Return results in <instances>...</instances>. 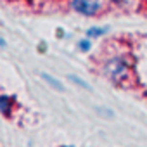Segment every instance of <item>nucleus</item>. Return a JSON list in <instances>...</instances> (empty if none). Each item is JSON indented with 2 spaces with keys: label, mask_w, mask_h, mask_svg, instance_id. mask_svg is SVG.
<instances>
[{
  "label": "nucleus",
  "mask_w": 147,
  "mask_h": 147,
  "mask_svg": "<svg viewBox=\"0 0 147 147\" xmlns=\"http://www.w3.org/2000/svg\"><path fill=\"white\" fill-rule=\"evenodd\" d=\"M16 102H18V97H16V95L0 94V114L5 116V118H11V116H12V111H14Z\"/></svg>",
  "instance_id": "obj_3"
},
{
  "label": "nucleus",
  "mask_w": 147,
  "mask_h": 147,
  "mask_svg": "<svg viewBox=\"0 0 147 147\" xmlns=\"http://www.w3.org/2000/svg\"><path fill=\"white\" fill-rule=\"evenodd\" d=\"M109 2H113L114 5H118V7H121V9H125V11H130V9H135V7H131V4L133 5H137L138 2L137 0H109Z\"/></svg>",
  "instance_id": "obj_8"
},
{
  "label": "nucleus",
  "mask_w": 147,
  "mask_h": 147,
  "mask_svg": "<svg viewBox=\"0 0 147 147\" xmlns=\"http://www.w3.org/2000/svg\"><path fill=\"white\" fill-rule=\"evenodd\" d=\"M45 50H47V45H45V42H42V43L38 45V52H42V54H45Z\"/></svg>",
  "instance_id": "obj_10"
},
{
  "label": "nucleus",
  "mask_w": 147,
  "mask_h": 147,
  "mask_svg": "<svg viewBox=\"0 0 147 147\" xmlns=\"http://www.w3.org/2000/svg\"><path fill=\"white\" fill-rule=\"evenodd\" d=\"M107 33H109V28H107V26H92V28H88V30L85 31V36L95 40V38H100V36H104V35H107Z\"/></svg>",
  "instance_id": "obj_4"
},
{
  "label": "nucleus",
  "mask_w": 147,
  "mask_h": 147,
  "mask_svg": "<svg viewBox=\"0 0 147 147\" xmlns=\"http://www.w3.org/2000/svg\"><path fill=\"white\" fill-rule=\"evenodd\" d=\"M42 80H45V83L49 85V87H52L54 90H57V92H64V85L55 78V76H52V75H49V73H42Z\"/></svg>",
  "instance_id": "obj_5"
},
{
  "label": "nucleus",
  "mask_w": 147,
  "mask_h": 147,
  "mask_svg": "<svg viewBox=\"0 0 147 147\" xmlns=\"http://www.w3.org/2000/svg\"><path fill=\"white\" fill-rule=\"evenodd\" d=\"M97 114H100L104 118H113L114 116V113L111 109H107V107H97Z\"/></svg>",
  "instance_id": "obj_9"
},
{
  "label": "nucleus",
  "mask_w": 147,
  "mask_h": 147,
  "mask_svg": "<svg viewBox=\"0 0 147 147\" xmlns=\"http://www.w3.org/2000/svg\"><path fill=\"white\" fill-rule=\"evenodd\" d=\"M0 47H7V42H5L2 36H0Z\"/></svg>",
  "instance_id": "obj_12"
},
{
  "label": "nucleus",
  "mask_w": 147,
  "mask_h": 147,
  "mask_svg": "<svg viewBox=\"0 0 147 147\" xmlns=\"http://www.w3.org/2000/svg\"><path fill=\"white\" fill-rule=\"evenodd\" d=\"M57 36H59V38H62V36H66V31L59 28V30H57Z\"/></svg>",
  "instance_id": "obj_11"
},
{
  "label": "nucleus",
  "mask_w": 147,
  "mask_h": 147,
  "mask_svg": "<svg viewBox=\"0 0 147 147\" xmlns=\"http://www.w3.org/2000/svg\"><path fill=\"white\" fill-rule=\"evenodd\" d=\"M61 147H75V145H61Z\"/></svg>",
  "instance_id": "obj_13"
},
{
  "label": "nucleus",
  "mask_w": 147,
  "mask_h": 147,
  "mask_svg": "<svg viewBox=\"0 0 147 147\" xmlns=\"http://www.w3.org/2000/svg\"><path fill=\"white\" fill-rule=\"evenodd\" d=\"M133 67H135V62L130 59L128 54H116V55H109L102 62L100 71L111 83L126 87L128 82H131Z\"/></svg>",
  "instance_id": "obj_1"
},
{
  "label": "nucleus",
  "mask_w": 147,
  "mask_h": 147,
  "mask_svg": "<svg viewBox=\"0 0 147 147\" xmlns=\"http://www.w3.org/2000/svg\"><path fill=\"white\" fill-rule=\"evenodd\" d=\"M69 9L83 18H97L106 12L107 0H69Z\"/></svg>",
  "instance_id": "obj_2"
},
{
  "label": "nucleus",
  "mask_w": 147,
  "mask_h": 147,
  "mask_svg": "<svg viewBox=\"0 0 147 147\" xmlns=\"http://www.w3.org/2000/svg\"><path fill=\"white\" fill-rule=\"evenodd\" d=\"M76 47H78V50H80V52H83V54H87V52H90V50H92V38H88V36H85V38H82V40H78V43H76Z\"/></svg>",
  "instance_id": "obj_7"
},
{
  "label": "nucleus",
  "mask_w": 147,
  "mask_h": 147,
  "mask_svg": "<svg viewBox=\"0 0 147 147\" xmlns=\"http://www.w3.org/2000/svg\"><path fill=\"white\" fill-rule=\"evenodd\" d=\"M67 80L69 82H73L75 85H78V87H82V88H85V90H92V85L90 83H87L83 78H80V76H76V75H67Z\"/></svg>",
  "instance_id": "obj_6"
}]
</instances>
